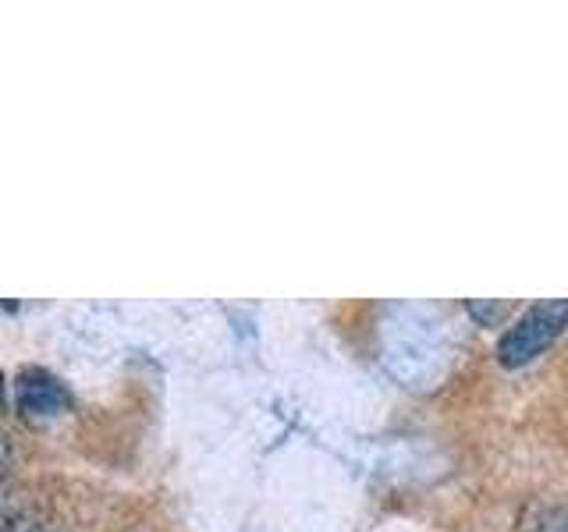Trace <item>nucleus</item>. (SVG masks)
<instances>
[{
  "mask_svg": "<svg viewBox=\"0 0 568 532\" xmlns=\"http://www.w3.org/2000/svg\"><path fill=\"white\" fill-rule=\"evenodd\" d=\"M455 337L430 306H390L381 319V362L408 390H430L448 372Z\"/></svg>",
  "mask_w": 568,
  "mask_h": 532,
  "instance_id": "f257e3e1",
  "label": "nucleus"
},
{
  "mask_svg": "<svg viewBox=\"0 0 568 532\" xmlns=\"http://www.w3.org/2000/svg\"><path fill=\"white\" fill-rule=\"evenodd\" d=\"M565 327H568V298H555V301H540V306H529L501 334V341H497V362H501L505 369L529 366L532 359H537V355H544L550 345L558 341Z\"/></svg>",
  "mask_w": 568,
  "mask_h": 532,
  "instance_id": "f03ea898",
  "label": "nucleus"
},
{
  "mask_svg": "<svg viewBox=\"0 0 568 532\" xmlns=\"http://www.w3.org/2000/svg\"><path fill=\"white\" fill-rule=\"evenodd\" d=\"M11 395H14L18 416H22L26 422H32V426L58 422L71 408L68 387L58 377H50L47 369H22L14 377Z\"/></svg>",
  "mask_w": 568,
  "mask_h": 532,
  "instance_id": "7ed1b4c3",
  "label": "nucleus"
}]
</instances>
